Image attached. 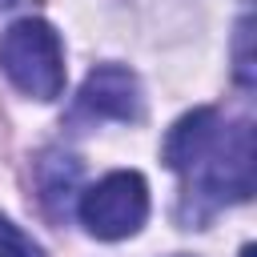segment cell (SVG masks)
Wrapping results in <instances>:
<instances>
[{
  "label": "cell",
  "instance_id": "cell-1",
  "mask_svg": "<svg viewBox=\"0 0 257 257\" xmlns=\"http://www.w3.org/2000/svg\"><path fill=\"white\" fill-rule=\"evenodd\" d=\"M4 76L32 100H56L64 92V48L48 20L24 16L0 36Z\"/></svg>",
  "mask_w": 257,
  "mask_h": 257
},
{
  "label": "cell",
  "instance_id": "cell-2",
  "mask_svg": "<svg viewBox=\"0 0 257 257\" xmlns=\"http://www.w3.org/2000/svg\"><path fill=\"white\" fill-rule=\"evenodd\" d=\"M84 229L100 241H120V237H133L145 217H149V185L141 173H108L100 177L92 189L80 193V205H76Z\"/></svg>",
  "mask_w": 257,
  "mask_h": 257
},
{
  "label": "cell",
  "instance_id": "cell-3",
  "mask_svg": "<svg viewBox=\"0 0 257 257\" xmlns=\"http://www.w3.org/2000/svg\"><path fill=\"white\" fill-rule=\"evenodd\" d=\"M193 173H197V193H205L213 205L245 201L253 193V128L237 124L229 137L221 128L217 145Z\"/></svg>",
  "mask_w": 257,
  "mask_h": 257
},
{
  "label": "cell",
  "instance_id": "cell-4",
  "mask_svg": "<svg viewBox=\"0 0 257 257\" xmlns=\"http://www.w3.org/2000/svg\"><path fill=\"white\" fill-rule=\"evenodd\" d=\"M80 108L92 116H108V120H137L141 116V84L128 68L100 64L84 76Z\"/></svg>",
  "mask_w": 257,
  "mask_h": 257
},
{
  "label": "cell",
  "instance_id": "cell-5",
  "mask_svg": "<svg viewBox=\"0 0 257 257\" xmlns=\"http://www.w3.org/2000/svg\"><path fill=\"white\" fill-rule=\"evenodd\" d=\"M217 137H221V116L213 108H193V112H185L169 128L161 157H165V165L173 173H193L209 157V149L217 145Z\"/></svg>",
  "mask_w": 257,
  "mask_h": 257
},
{
  "label": "cell",
  "instance_id": "cell-6",
  "mask_svg": "<svg viewBox=\"0 0 257 257\" xmlns=\"http://www.w3.org/2000/svg\"><path fill=\"white\" fill-rule=\"evenodd\" d=\"M0 257H44V249L0 213Z\"/></svg>",
  "mask_w": 257,
  "mask_h": 257
},
{
  "label": "cell",
  "instance_id": "cell-7",
  "mask_svg": "<svg viewBox=\"0 0 257 257\" xmlns=\"http://www.w3.org/2000/svg\"><path fill=\"white\" fill-rule=\"evenodd\" d=\"M249 40H253V20H249V8L237 24V80L241 84H253V56H249Z\"/></svg>",
  "mask_w": 257,
  "mask_h": 257
},
{
  "label": "cell",
  "instance_id": "cell-8",
  "mask_svg": "<svg viewBox=\"0 0 257 257\" xmlns=\"http://www.w3.org/2000/svg\"><path fill=\"white\" fill-rule=\"evenodd\" d=\"M241 257H253V245H245V249H241Z\"/></svg>",
  "mask_w": 257,
  "mask_h": 257
}]
</instances>
